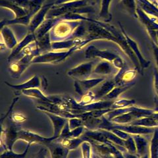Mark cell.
<instances>
[{"mask_svg": "<svg viewBox=\"0 0 158 158\" xmlns=\"http://www.w3.org/2000/svg\"><path fill=\"white\" fill-rule=\"evenodd\" d=\"M87 3V0H75L54 5L49 11L46 19L60 17L68 13L82 15L95 12L93 7L88 6Z\"/></svg>", "mask_w": 158, "mask_h": 158, "instance_id": "cell-1", "label": "cell"}, {"mask_svg": "<svg viewBox=\"0 0 158 158\" xmlns=\"http://www.w3.org/2000/svg\"><path fill=\"white\" fill-rule=\"evenodd\" d=\"M85 57L98 58L101 60H104L110 62L118 71L123 70L127 67L125 61L115 52L109 50V49H99L94 46H90L85 50Z\"/></svg>", "mask_w": 158, "mask_h": 158, "instance_id": "cell-2", "label": "cell"}, {"mask_svg": "<svg viewBox=\"0 0 158 158\" xmlns=\"http://www.w3.org/2000/svg\"><path fill=\"white\" fill-rule=\"evenodd\" d=\"M96 22L98 24H100L102 27L107 29L108 31L115 37V38L117 40V45L121 48L123 52H124L128 56V57L131 59V61L133 63V65L135 66V69H136L138 73H139L141 74V75H142L143 71L142 70V69L140 67L139 61H138L137 57L135 55L134 52H132L129 46H128V44L127 42V40L125 38V36L124 34H123V33L121 32V31H118L114 26H113L111 24H110L108 23H103L102 21H96Z\"/></svg>", "mask_w": 158, "mask_h": 158, "instance_id": "cell-3", "label": "cell"}, {"mask_svg": "<svg viewBox=\"0 0 158 158\" xmlns=\"http://www.w3.org/2000/svg\"><path fill=\"white\" fill-rule=\"evenodd\" d=\"M84 21H67L61 20L58 22L50 31L52 42L66 40L72 38L75 30Z\"/></svg>", "mask_w": 158, "mask_h": 158, "instance_id": "cell-4", "label": "cell"}, {"mask_svg": "<svg viewBox=\"0 0 158 158\" xmlns=\"http://www.w3.org/2000/svg\"><path fill=\"white\" fill-rule=\"evenodd\" d=\"M40 54L41 51L37 44L36 48L33 49L31 53L28 54V55L19 59V60L14 61L10 63L8 69L10 74H11V76L15 78H19L22 74L26 71L28 67L32 63L33 59L36 56L40 55Z\"/></svg>", "mask_w": 158, "mask_h": 158, "instance_id": "cell-5", "label": "cell"}, {"mask_svg": "<svg viewBox=\"0 0 158 158\" xmlns=\"http://www.w3.org/2000/svg\"><path fill=\"white\" fill-rule=\"evenodd\" d=\"M155 111V110H150V109L133 106L131 107L130 111L113 118L110 121L116 123V124H131V123L138 119V118L151 116Z\"/></svg>", "mask_w": 158, "mask_h": 158, "instance_id": "cell-6", "label": "cell"}, {"mask_svg": "<svg viewBox=\"0 0 158 158\" xmlns=\"http://www.w3.org/2000/svg\"><path fill=\"white\" fill-rule=\"evenodd\" d=\"M77 46L72 48L69 50L62 52H48L43 53L34 58L32 63H59L65 61L74 52L77 51Z\"/></svg>", "mask_w": 158, "mask_h": 158, "instance_id": "cell-7", "label": "cell"}, {"mask_svg": "<svg viewBox=\"0 0 158 158\" xmlns=\"http://www.w3.org/2000/svg\"><path fill=\"white\" fill-rule=\"evenodd\" d=\"M136 13L138 19L143 24L149 34L152 42L156 43V31H158V19L148 15L143 10L137 6Z\"/></svg>", "mask_w": 158, "mask_h": 158, "instance_id": "cell-8", "label": "cell"}, {"mask_svg": "<svg viewBox=\"0 0 158 158\" xmlns=\"http://www.w3.org/2000/svg\"><path fill=\"white\" fill-rule=\"evenodd\" d=\"M95 65L94 61L82 63L71 69L67 74L69 77L75 80H85L91 76Z\"/></svg>", "mask_w": 158, "mask_h": 158, "instance_id": "cell-9", "label": "cell"}, {"mask_svg": "<svg viewBox=\"0 0 158 158\" xmlns=\"http://www.w3.org/2000/svg\"><path fill=\"white\" fill-rule=\"evenodd\" d=\"M57 140L55 137L46 138L39 135L35 132L26 130H19L18 132V140H23L27 142V144H40L47 146L53 140Z\"/></svg>", "mask_w": 158, "mask_h": 158, "instance_id": "cell-10", "label": "cell"}, {"mask_svg": "<svg viewBox=\"0 0 158 158\" xmlns=\"http://www.w3.org/2000/svg\"><path fill=\"white\" fill-rule=\"evenodd\" d=\"M105 80H106L105 77L90 79L88 78L85 79V80H75L74 82V86H75V91L78 94L82 96Z\"/></svg>", "mask_w": 158, "mask_h": 158, "instance_id": "cell-11", "label": "cell"}, {"mask_svg": "<svg viewBox=\"0 0 158 158\" xmlns=\"http://www.w3.org/2000/svg\"><path fill=\"white\" fill-rule=\"evenodd\" d=\"M54 5H55V2L43 5L42 8L32 19L31 23L28 25V32L34 33L36 32V30L41 26V24L46 19L49 11Z\"/></svg>", "mask_w": 158, "mask_h": 158, "instance_id": "cell-12", "label": "cell"}, {"mask_svg": "<svg viewBox=\"0 0 158 158\" xmlns=\"http://www.w3.org/2000/svg\"><path fill=\"white\" fill-rule=\"evenodd\" d=\"M19 130L15 126H9L3 129L2 128L1 142L2 146L4 144L6 150H13V146L18 140V132Z\"/></svg>", "mask_w": 158, "mask_h": 158, "instance_id": "cell-13", "label": "cell"}, {"mask_svg": "<svg viewBox=\"0 0 158 158\" xmlns=\"http://www.w3.org/2000/svg\"><path fill=\"white\" fill-rule=\"evenodd\" d=\"M119 25H120L121 31L123 33V34L125 35V38L127 40V42L128 44V46H129V47L131 48V49H132V52H134L135 55L137 57L138 61H139V63H140V65L142 70L144 71V69H147V68L150 67V61L147 60V59H146L144 58V57L142 56V54L140 52V49L139 47H138V44L136 43V42L134 40L131 38L128 35V34H127V32L125 31V28L123 27V26L121 25L120 23H119Z\"/></svg>", "mask_w": 158, "mask_h": 158, "instance_id": "cell-14", "label": "cell"}, {"mask_svg": "<svg viewBox=\"0 0 158 158\" xmlns=\"http://www.w3.org/2000/svg\"><path fill=\"white\" fill-rule=\"evenodd\" d=\"M5 84L9 87L14 89V90L21 92L23 90H30V89L32 88H40V87H42V88H44V85L47 86V82L46 79L45 81H43V80H42L36 75H34L31 79H29L27 82H24L22 84H19V85H12V84H10L8 82H5Z\"/></svg>", "mask_w": 158, "mask_h": 158, "instance_id": "cell-15", "label": "cell"}, {"mask_svg": "<svg viewBox=\"0 0 158 158\" xmlns=\"http://www.w3.org/2000/svg\"><path fill=\"white\" fill-rule=\"evenodd\" d=\"M138 71L136 69H128L127 67L121 71H118L117 73L113 77L117 86L125 85L134 82V79L136 76Z\"/></svg>", "mask_w": 158, "mask_h": 158, "instance_id": "cell-16", "label": "cell"}, {"mask_svg": "<svg viewBox=\"0 0 158 158\" xmlns=\"http://www.w3.org/2000/svg\"><path fill=\"white\" fill-rule=\"evenodd\" d=\"M36 40H37V38L36 36L35 32L34 33L28 32L27 35L24 37V38L20 42H19L17 45L12 49V52L11 53V54H10L7 58L8 62L9 63L13 62L15 60V59L16 58V57L20 53H21V52L24 48L27 46L28 45H29L30 44L36 42Z\"/></svg>", "mask_w": 158, "mask_h": 158, "instance_id": "cell-17", "label": "cell"}, {"mask_svg": "<svg viewBox=\"0 0 158 158\" xmlns=\"http://www.w3.org/2000/svg\"><path fill=\"white\" fill-rule=\"evenodd\" d=\"M45 114L49 117L50 119L53 127V136L55 137L57 139L59 138L61 131L63 127H65L66 123L68 122L69 119L65 117H63L54 114V113L48 112V111H43Z\"/></svg>", "mask_w": 158, "mask_h": 158, "instance_id": "cell-18", "label": "cell"}, {"mask_svg": "<svg viewBox=\"0 0 158 158\" xmlns=\"http://www.w3.org/2000/svg\"><path fill=\"white\" fill-rule=\"evenodd\" d=\"M117 72L118 69H116L112 63L104 60H101L100 62L97 63L93 71V73L103 76L115 75Z\"/></svg>", "mask_w": 158, "mask_h": 158, "instance_id": "cell-19", "label": "cell"}, {"mask_svg": "<svg viewBox=\"0 0 158 158\" xmlns=\"http://www.w3.org/2000/svg\"><path fill=\"white\" fill-rule=\"evenodd\" d=\"M1 41L6 44L7 48L12 49L19 43L13 31L7 25L1 27Z\"/></svg>", "mask_w": 158, "mask_h": 158, "instance_id": "cell-20", "label": "cell"}, {"mask_svg": "<svg viewBox=\"0 0 158 158\" xmlns=\"http://www.w3.org/2000/svg\"><path fill=\"white\" fill-rule=\"evenodd\" d=\"M61 21L60 17L57 18H51V19H46L44 22L41 24L35 32V34L37 40L42 38L48 33L50 32L52 29L54 27L56 24Z\"/></svg>", "mask_w": 158, "mask_h": 158, "instance_id": "cell-21", "label": "cell"}, {"mask_svg": "<svg viewBox=\"0 0 158 158\" xmlns=\"http://www.w3.org/2000/svg\"><path fill=\"white\" fill-rule=\"evenodd\" d=\"M46 146L50 153L52 158H65L67 157L69 152H70L63 146L60 142L59 143L56 142V140L49 143Z\"/></svg>", "mask_w": 158, "mask_h": 158, "instance_id": "cell-22", "label": "cell"}, {"mask_svg": "<svg viewBox=\"0 0 158 158\" xmlns=\"http://www.w3.org/2000/svg\"><path fill=\"white\" fill-rule=\"evenodd\" d=\"M84 41V38H71L66 40L52 42V50H62L69 49L81 44Z\"/></svg>", "mask_w": 158, "mask_h": 158, "instance_id": "cell-23", "label": "cell"}, {"mask_svg": "<svg viewBox=\"0 0 158 158\" xmlns=\"http://www.w3.org/2000/svg\"><path fill=\"white\" fill-rule=\"evenodd\" d=\"M115 86H117V85L113 78L110 79H106V80L101 83L100 86L94 92L96 94V100H99V99L102 100Z\"/></svg>", "mask_w": 158, "mask_h": 158, "instance_id": "cell-24", "label": "cell"}, {"mask_svg": "<svg viewBox=\"0 0 158 158\" xmlns=\"http://www.w3.org/2000/svg\"><path fill=\"white\" fill-rule=\"evenodd\" d=\"M2 7L8 9L14 13L15 19H19L21 18L24 16H25L26 15L28 14V11L27 9H24L23 7L19 6L18 5L12 2H10L9 0H1V3H0Z\"/></svg>", "mask_w": 158, "mask_h": 158, "instance_id": "cell-25", "label": "cell"}, {"mask_svg": "<svg viewBox=\"0 0 158 158\" xmlns=\"http://www.w3.org/2000/svg\"><path fill=\"white\" fill-rule=\"evenodd\" d=\"M135 84V81L129 84H127V85L117 86L113 88L106 97L103 98V99H102V100H110V101L115 100L117 99H118V98L119 97V96L122 94L123 93H124L125 91H127V90H128V89H130L131 88H132L133 86H134Z\"/></svg>", "mask_w": 158, "mask_h": 158, "instance_id": "cell-26", "label": "cell"}, {"mask_svg": "<svg viewBox=\"0 0 158 158\" xmlns=\"http://www.w3.org/2000/svg\"><path fill=\"white\" fill-rule=\"evenodd\" d=\"M21 93L24 96H25L27 97L36 99V100H41L44 102L53 103V101L52 100V99L49 97L46 96L44 95L42 90H40V88H32L30 89V90H23L21 92Z\"/></svg>", "mask_w": 158, "mask_h": 158, "instance_id": "cell-27", "label": "cell"}, {"mask_svg": "<svg viewBox=\"0 0 158 158\" xmlns=\"http://www.w3.org/2000/svg\"><path fill=\"white\" fill-rule=\"evenodd\" d=\"M139 6L143 11L148 15L158 19V7L156 4L151 2L149 0H138Z\"/></svg>", "mask_w": 158, "mask_h": 158, "instance_id": "cell-28", "label": "cell"}, {"mask_svg": "<svg viewBox=\"0 0 158 158\" xmlns=\"http://www.w3.org/2000/svg\"><path fill=\"white\" fill-rule=\"evenodd\" d=\"M60 140V143L63 146L66 148L69 151L74 150L81 146L86 140L82 136L78 138H63Z\"/></svg>", "mask_w": 158, "mask_h": 158, "instance_id": "cell-29", "label": "cell"}, {"mask_svg": "<svg viewBox=\"0 0 158 158\" xmlns=\"http://www.w3.org/2000/svg\"><path fill=\"white\" fill-rule=\"evenodd\" d=\"M134 138L136 146V154L140 157L147 154L148 148V142L145 138L142 135H132Z\"/></svg>", "mask_w": 158, "mask_h": 158, "instance_id": "cell-30", "label": "cell"}, {"mask_svg": "<svg viewBox=\"0 0 158 158\" xmlns=\"http://www.w3.org/2000/svg\"><path fill=\"white\" fill-rule=\"evenodd\" d=\"M112 0H102L100 11L98 16L103 19V23H109L111 21L112 15L110 11V3Z\"/></svg>", "mask_w": 158, "mask_h": 158, "instance_id": "cell-31", "label": "cell"}, {"mask_svg": "<svg viewBox=\"0 0 158 158\" xmlns=\"http://www.w3.org/2000/svg\"><path fill=\"white\" fill-rule=\"evenodd\" d=\"M131 124L148 128H158V120L151 115L138 118L131 123Z\"/></svg>", "mask_w": 158, "mask_h": 158, "instance_id": "cell-32", "label": "cell"}, {"mask_svg": "<svg viewBox=\"0 0 158 158\" xmlns=\"http://www.w3.org/2000/svg\"><path fill=\"white\" fill-rule=\"evenodd\" d=\"M149 147L150 158H158V128L153 134Z\"/></svg>", "mask_w": 158, "mask_h": 158, "instance_id": "cell-33", "label": "cell"}, {"mask_svg": "<svg viewBox=\"0 0 158 158\" xmlns=\"http://www.w3.org/2000/svg\"><path fill=\"white\" fill-rule=\"evenodd\" d=\"M135 100H127V99H117L114 100L112 103L111 109L113 110H117V109L125 108L128 107H131L135 106Z\"/></svg>", "mask_w": 158, "mask_h": 158, "instance_id": "cell-34", "label": "cell"}, {"mask_svg": "<svg viewBox=\"0 0 158 158\" xmlns=\"http://www.w3.org/2000/svg\"><path fill=\"white\" fill-rule=\"evenodd\" d=\"M32 144H27V146L26 149L24 150L23 153L21 154H18V153H15L13 150H5L4 152H3L1 154V157L0 158H25L27 153L28 152V150L30 149V147H31Z\"/></svg>", "mask_w": 158, "mask_h": 158, "instance_id": "cell-35", "label": "cell"}, {"mask_svg": "<svg viewBox=\"0 0 158 158\" xmlns=\"http://www.w3.org/2000/svg\"><path fill=\"white\" fill-rule=\"evenodd\" d=\"M95 100H96L95 93L90 90L82 96L81 101L78 102V103L82 106H86L96 102Z\"/></svg>", "mask_w": 158, "mask_h": 158, "instance_id": "cell-36", "label": "cell"}, {"mask_svg": "<svg viewBox=\"0 0 158 158\" xmlns=\"http://www.w3.org/2000/svg\"><path fill=\"white\" fill-rule=\"evenodd\" d=\"M124 148L126 151L130 154H136V146L132 135L124 141Z\"/></svg>", "mask_w": 158, "mask_h": 158, "instance_id": "cell-37", "label": "cell"}, {"mask_svg": "<svg viewBox=\"0 0 158 158\" xmlns=\"http://www.w3.org/2000/svg\"><path fill=\"white\" fill-rule=\"evenodd\" d=\"M82 158H92V146L90 142L85 141L81 145Z\"/></svg>", "mask_w": 158, "mask_h": 158, "instance_id": "cell-38", "label": "cell"}, {"mask_svg": "<svg viewBox=\"0 0 158 158\" xmlns=\"http://www.w3.org/2000/svg\"><path fill=\"white\" fill-rule=\"evenodd\" d=\"M68 123L71 130L75 129V128H78L79 127L84 126V121H82V118L79 117H73L69 118L68 121Z\"/></svg>", "mask_w": 158, "mask_h": 158, "instance_id": "cell-39", "label": "cell"}, {"mask_svg": "<svg viewBox=\"0 0 158 158\" xmlns=\"http://www.w3.org/2000/svg\"><path fill=\"white\" fill-rule=\"evenodd\" d=\"M112 110L111 108L109 109H102V110H94L90 111V114L95 118H102L104 117L108 112H110Z\"/></svg>", "mask_w": 158, "mask_h": 158, "instance_id": "cell-40", "label": "cell"}, {"mask_svg": "<svg viewBox=\"0 0 158 158\" xmlns=\"http://www.w3.org/2000/svg\"><path fill=\"white\" fill-rule=\"evenodd\" d=\"M11 120L15 123H23L27 120V117L19 113H15L11 115Z\"/></svg>", "mask_w": 158, "mask_h": 158, "instance_id": "cell-41", "label": "cell"}, {"mask_svg": "<svg viewBox=\"0 0 158 158\" xmlns=\"http://www.w3.org/2000/svg\"><path fill=\"white\" fill-rule=\"evenodd\" d=\"M110 131L113 132L118 138H120L121 139H122L123 140H127V138H128L131 136L130 134H128V133H127V132H125L124 131H123L121 130H118V129H112Z\"/></svg>", "mask_w": 158, "mask_h": 158, "instance_id": "cell-42", "label": "cell"}, {"mask_svg": "<svg viewBox=\"0 0 158 158\" xmlns=\"http://www.w3.org/2000/svg\"><path fill=\"white\" fill-rule=\"evenodd\" d=\"M154 89L158 99V69L156 67L154 69Z\"/></svg>", "mask_w": 158, "mask_h": 158, "instance_id": "cell-43", "label": "cell"}, {"mask_svg": "<svg viewBox=\"0 0 158 158\" xmlns=\"http://www.w3.org/2000/svg\"><path fill=\"white\" fill-rule=\"evenodd\" d=\"M19 100V97L15 98L13 99V102H12V103H11V106H10V107H9V110H8L7 112L6 113V114L4 116H2V118H1V125H2V126L3 125V123L4 120L6 119V118L8 117L9 115L11 114V111H12V110H13V108L15 104V103L18 102Z\"/></svg>", "mask_w": 158, "mask_h": 158, "instance_id": "cell-44", "label": "cell"}, {"mask_svg": "<svg viewBox=\"0 0 158 158\" xmlns=\"http://www.w3.org/2000/svg\"><path fill=\"white\" fill-rule=\"evenodd\" d=\"M48 151L49 150L46 148H41V149L38 151L37 154L36 155V157L34 158H46Z\"/></svg>", "mask_w": 158, "mask_h": 158, "instance_id": "cell-45", "label": "cell"}, {"mask_svg": "<svg viewBox=\"0 0 158 158\" xmlns=\"http://www.w3.org/2000/svg\"><path fill=\"white\" fill-rule=\"evenodd\" d=\"M123 155H124L125 158H140V156H138L137 154H130V153L127 152V151L123 152Z\"/></svg>", "mask_w": 158, "mask_h": 158, "instance_id": "cell-46", "label": "cell"}, {"mask_svg": "<svg viewBox=\"0 0 158 158\" xmlns=\"http://www.w3.org/2000/svg\"><path fill=\"white\" fill-rule=\"evenodd\" d=\"M113 156H114L115 158H125L124 155H123V153L119 150H118Z\"/></svg>", "mask_w": 158, "mask_h": 158, "instance_id": "cell-47", "label": "cell"}, {"mask_svg": "<svg viewBox=\"0 0 158 158\" xmlns=\"http://www.w3.org/2000/svg\"><path fill=\"white\" fill-rule=\"evenodd\" d=\"M156 45L158 46V31H156Z\"/></svg>", "mask_w": 158, "mask_h": 158, "instance_id": "cell-48", "label": "cell"}, {"mask_svg": "<svg viewBox=\"0 0 158 158\" xmlns=\"http://www.w3.org/2000/svg\"><path fill=\"white\" fill-rule=\"evenodd\" d=\"M140 158H150V154H145V155H144V156H141Z\"/></svg>", "mask_w": 158, "mask_h": 158, "instance_id": "cell-49", "label": "cell"}, {"mask_svg": "<svg viewBox=\"0 0 158 158\" xmlns=\"http://www.w3.org/2000/svg\"><path fill=\"white\" fill-rule=\"evenodd\" d=\"M156 6L158 7V0H156Z\"/></svg>", "mask_w": 158, "mask_h": 158, "instance_id": "cell-50", "label": "cell"}, {"mask_svg": "<svg viewBox=\"0 0 158 158\" xmlns=\"http://www.w3.org/2000/svg\"><path fill=\"white\" fill-rule=\"evenodd\" d=\"M95 158H102V157H100L99 156H95Z\"/></svg>", "mask_w": 158, "mask_h": 158, "instance_id": "cell-51", "label": "cell"}, {"mask_svg": "<svg viewBox=\"0 0 158 158\" xmlns=\"http://www.w3.org/2000/svg\"></svg>", "mask_w": 158, "mask_h": 158, "instance_id": "cell-52", "label": "cell"}]
</instances>
